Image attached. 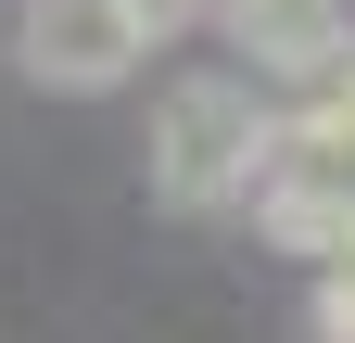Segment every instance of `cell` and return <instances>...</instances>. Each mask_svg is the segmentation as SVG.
Segmentation results:
<instances>
[{
	"instance_id": "cell-1",
	"label": "cell",
	"mask_w": 355,
	"mask_h": 343,
	"mask_svg": "<svg viewBox=\"0 0 355 343\" xmlns=\"http://www.w3.org/2000/svg\"><path fill=\"white\" fill-rule=\"evenodd\" d=\"M266 127H279V102H266V76H178V90L153 102V191L178 203V217H241L254 165H266Z\"/></svg>"
},
{
	"instance_id": "cell-2",
	"label": "cell",
	"mask_w": 355,
	"mask_h": 343,
	"mask_svg": "<svg viewBox=\"0 0 355 343\" xmlns=\"http://www.w3.org/2000/svg\"><path fill=\"white\" fill-rule=\"evenodd\" d=\"M241 203L292 254H343L355 242V90L343 76H304V102L266 127V165H254Z\"/></svg>"
},
{
	"instance_id": "cell-3",
	"label": "cell",
	"mask_w": 355,
	"mask_h": 343,
	"mask_svg": "<svg viewBox=\"0 0 355 343\" xmlns=\"http://www.w3.org/2000/svg\"><path fill=\"white\" fill-rule=\"evenodd\" d=\"M13 64L38 76V90L89 102V90H127V76L153 64V38H140L127 0H26L13 13Z\"/></svg>"
},
{
	"instance_id": "cell-4",
	"label": "cell",
	"mask_w": 355,
	"mask_h": 343,
	"mask_svg": "<svg viewBox=\"0 0 355 343\" xmlns=\"http://www.w3.org/2000/svg\"><path fill=\"white\" fill-rule=\"evenodd\" d=\"M203 26L241 51V76H330V64H343V38H355L343 0H216Z\"/></svg>"
},
{
	"instance_id": "cell-5",
	"label": "cell",
	"mask_w": 355,
	"mask_h": 343,
	"mask_svg": "<svg viewBox=\"0 0 355 343\" xmlns=\"http://www.w3.org/2000/svg\"><path fill=\"white\" fill-rule=\"evenodd\" d=\"M318 343H355V242L318 254Z\"/></svg>"
},
{
	"instance_id": "cell-6",
	"label": "cell",
	"mask_w": 355,
	"mask_h": 343,
	"mask_svg": "<svg viewBox=\"0 0 355 343\" xmlns=\"http://www.w3.org/2000/svg\"><path fill=\"white\" fill-rule=\"evenodd\" d=\"M127 13H140V38H153V51H165V38H191V26L216 13V0H127Z\"/></svg>"
}]
</instances>
